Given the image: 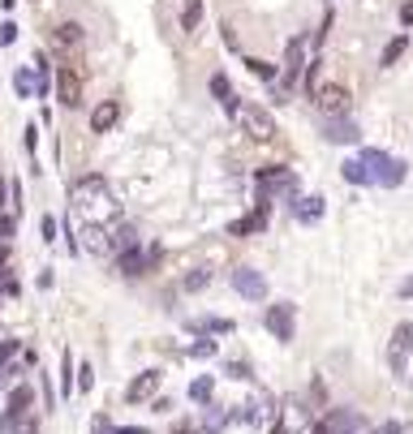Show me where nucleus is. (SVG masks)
<instances>
[{
	"label": "nucleus",
	"mask_w": 413,
	"mask_h": 434,
	"mask_svg": "<svg viewBox=\"0 0 413 434\" xmlns=\"http://www.w3.org/2000/svg\"><path fill=\"white\" fill-rule=\"evenodd\" d=\"M69 202H74V211L82 215L86 224H99V228L121 215V206H117V198H112L108 181H103L99 172H91V177H78V181L69 185Z\"/></svg>",
	"instance_id": "f257e3e1"
},
{
	"label": "nucleus",
	"mask_w": 413,
	"mask_h": 434,
	"mask_svg": "<svg viewBox=\"0 0 413 434\" xmlns=\"http://www.w3.org/2000/svg\"><path fill=\"white\" fill-rule=\"evenodd\" d=\"M357 159H361V168H366L371 185H379V189H396V185L405 181V172H409V168H405V159H392L388 151H375V146H371V151H361Z\"/></svg>",
	"instance_id": "f03ea898"
},
{
	"label": "nucleus",
	"mask_w": 413,
	"mask_h": 434,
	"mask_svg": "<svg viewBox=\"0 0 413 434\" xmlns=\"http://www.w3.org/2000/svg\"><path fill=\"white\" fill-rule=\"evenodd\" d=\"M301 194V181H297V172L293 168H263L258 172V202H293Z\"/></svg>",
	"instance_id": "7ed1b4c3"
},
{
	"label": "nucleus",
	"mask_w": 413,
	"mask_h": 434,
	"mask_svg": "<svg viewBox=\"0 0 413 434\" xmlns=\"http://www.w3.org/2000/svg\"><path fill=\"white\" fill-rule=\"evenodd\" d=\"M30 409H35V387L26 383H13L9 392H5V413H0V434H13L26 417H30Z\"/></svg>",
	"instance_id": "20e7f679"
},
{
	"label": "nucleus",
	"mask_w": 413,
	"mask_h": 434,
	"mask_svg": "<svg viewBox=\"0 0 413 434\" xmlns=\"http://www.w3.org/2000/svg\"><path fill=\"white\" fill-rule=\"evenodd\" d=\"M233 121H237L254 142H272V138H276V121H272V112H267V107H258V103H237Z\"/></svg>",
	"instance_id": "39448f33"
},
{
	"label": "nucleus",
	"mask_w": 413,
	"mask_h": 434,
	"mask_svg": "<svg viewBox=\"0 0 413 434\" xmlns=\"http://www.w3.org/2000/svg\"><path fill=\"white\" fill-rule=\"evenodd\" d=\"M263 322H267V332H272L280 344H293V336H297V310H293V301H276V305H267Z\"/></svg>",
	"instance_id": "423d86ee"
},
{
	"label": "nucleus",
	"mask_w": 413,
	"mask_h": 434,
	"mask_svg": "<svg viewBox=\"0 0 413 434\" xmlns=\"http://www.w3.org/2000/svg\"><path fill=\"white\" fill-rule=\"evenodd\" d=\"M306 39L297 35V39H289V47H284V65H280V90H293L297 82H301V74H306Z\"/></svg>",
	"instance_id": "0eeeda50"
},
{
	"label": "nucleus",
	"mask_w": 413,
	"mask_h": 434,
	"mask_svg": "<svg viewBox=\"0 0 413 434\" xmlns=\"http://www.w3.org/2000/svg\"><path fill=\"white\" fill-rule=\"evenodd\" d=\"M310 434H366V421H361L353 409H332L327 417L315 421V430Z\"/></svg>",
	"instance_id": "6e6552de"
},
{
	"label": "nucleus",
	"mask_w": 413,
	"mask_h": 434,
	"mask_svg": "<svg viewBox=\"0 0 413 434\" xmlns=\"http://www.w3.org/2000/svg\"><path fill=\"white\" fill-rule=\"evenodd\" d=\"M160 262V245H151V250H142V245H134V250H125V254H117V271L121 276H146V271Z\"/></svg>",
	"instance_id": "1a4fd4ad"
},
{
	"label": "nucleus",
	"mask_w": 413,
	"mask_h": 434,
	"mask_svg": "<svg viewBox=\"0 0 413 434\" xmlns=\"http://www.w3.org/2000/svg\"><path fill=\"white\" fill-rule=\"evenodd\" d=\"M409 348H413V322H396L392 344H388V365H392V374H405V370H409Z\"/></svg>",
	"instance_id": "9d476101"
},
{
	"label": "nucleus",
	"mask_w": 413,
	"mask_h": 434,
	"mask_svg": "<svg viewBox=\"0 0 413 434\" xmlns=\"http://www.w3.org/2000/svg\"><path fill=\"white\" fill-rule=\"evenodd\" d=\"M349 99H353V95H349L340 82H327V86L315 90V103H319L323 117H349Z\"/></svg>",
	"instance_id": "9b49d317"
},
{
	"label": "nucleus",
	"mask_w": 413,
	"mask_h": 434,
	"mask_svg": "<svg viewBox=\"0 0 413 434\" xmlns=\"http://www.w3.org/2000/svg\"><path fill=\"white\" fill-rule=\"evenodd\" d=\"M233 288L245 301H267V280H263V271H254V266H237L233 271Z\"/></svg>",
	"instance_id": "f8f14e48"
},
{
	"label": "nucleus",
	"mask_w": 413,
	"mask_h": 434,
	"mask_svg": "<svg viewBox=\"0 0 413 434\" xmlns=\"http://www.w3.org/2000/svg\"><path fill=\"white\" fill-rule=\"evenodd\" d=\"M267 224H272V206H267V202H254V211H250V215H241V220H233V224H228V237L267 233Z\"/></svg>",
	"instance_id": "ddd939ff"
},
{
	"label": "nucleus",
	"mask_w": 413,
	"mask_h": 434,
	"mask_svg": "<svg viewBox=\"0 0 413 434\" xmlns=\"http://www.w3.org/2000/svg\"><path fill=\"white\" fill-rule=\"evenodd\" d=\"M57 103L61 107H78L82 103V78L74 65H61L57 69Z\"/></svg>",
	"instance_id": "4468645a"
},
{
	"label": "nucleus",
	"mask_w": 413,
	"mask_h": 434,
	"mask_svg": "<svg viewBox=\"0 0 413 434\" xmlns=\"http://www.w3.org/2000/svg\"><path fill=\"white\" fill-rule=\"evenodd\" d=\"M289 211H293V220H297V224H319V220H323V211H327V202H323L319 194H297V198L289 202Z\"/></svg>",
	"instance_id": "2eb2a0df"
},
{
	"label": "nucleus",
	"mask_w": 413,
	"mask_h": 434,
	"mask_svg": "<svg viewBox=\"0 0 413 434\" xmlns=\"http://www.w3.org/2000/svg\"><path fill=\"white\" fill-rule=\"evenodd\" d=\"M160 383H164V370H146V374H138L134 383L125 387V400L129 404H142V400H151L155 392H160Z\"/></svg>",
	"instance_id": "dca6fc26"
},
{
	"label": "nucleus",
	"mask_w": 413,
	"mask_h": 434,
	"mask_svg": "<svg viewBox=\"0 0 413 434\" xmlns=\"http://www.w3.org/2000/svg\"><path fill=\"white\" fill-rule=\"evenodd\" d=\"M323 138L336 142V146H353V142H361V129H357L349 117H327V121H323Z\"/></svg>",
	"instance_id": "f3484780"
},
{
	"label": "nucleus",
	"mask_w": 413,
	"mask_h": 434,
	"mask_svg": "<svg viewBox=\"0 0 413 434\" xmlns=\"http://www.w3.org/2000/svg\"><path fill=\"white\" fill-rule=\"evenodd\" d=\"M78 250H86V254H95V258H108V254H112V233L99 228V224H86Z\"/></svg>",
	"instance_id": "a211bd4d"
},
{
	"label": "nucleus",
	"mask_w": 413,
	"mask_h": 434,
	"mask_svg": "<svg viewBox=\"0 0 413 434\" xmlns=\"http://www.w3.org/2000/svg\"><path fill=\"white\" fill-rule=\"evenodd\" d=\"M117 121H121V103H117V99H103L95 112H91V129H95V134L117 129Z\"/></svg>",
	"instance_id": "6ab92c4d"
},
{
	"label": "nucleus",
	"mask_w": 413,
	"mask_h": 434,
	"mask_svg": "<svg viewBox=\"0 0 413 434\" xmlns=\"http://www.w3.org/2000/svg\"><path fill=\"white\" fill-rule=\"evenodd\" d=\"M74 392H78V357L65 348L61 353V400H69Z\"/></svg>",
	"instance_id": "aec40b11"
},
{
	"label": "nucleus",
	"mask_w": 413,
	"mask_h": 434,
	"mask_svg": "<svg viewBox=\"0 0 413 434\" xmlns=\"http://www.w3.org/2000/svg\"><path fill=\"white\" fill-rule=\"evenodd\" d=\"M228 421H233V409H224V404H202V426H198V430H211V434H220Z\"/></svg>",
	"instance_id": "412c9836"
},
{
	"label": "nucleus",
	"mask_w": 413,
	"mask_h": 434,
	"mask_svg": "<svg viewBox=\"0 0 413 434\" xmlns=\"http://www.w3.org/2000/svg\"><path fill=\"white\" fill-rule=\"evenodd\" d=\"M181 30L190 39L202 30V0H181Z\"/></svg>",
	"instance_id": "4be33fe9"
},
{
	"label": "nucleus",
	"mask_w": 413,
	"mask_h": 434,
	"mask_svg": "<svg viewBox=\"0 0 413 434\" xmlns=\"http://www.w3.org/2000/svg\"><path fill=\"white\" fill-rule=\"evenodd\" d=\"M190 332H198V336H233V318H194Z\"/></svg>",
	"instance_id": "5701e85b"
},
{
	"label": "nucleus",
	"mask_w": 413,
	"mask_h": 434,
	"mask_svg": "<svg viewBox=\"0 0 413 434\" xmlns=\"http://www.w3.org/2000/svg\"><path fill=\"white\" fill-rule=\"evenodd\" d=\"M211 276H216L211 266H190L185 276H181V293H202L206 284H211Z\"/></svg>",
	"instance_id": "b1692460"
},
{
	"label": "nucleus",
	"mask_w": 413,
	"mask_h": 434,
	"mask_svg": "<svg viewBox=\"0 0 413 434\" xmlns=\"http://www.w3.org/2000/svg\"><path fill=\"white\" fill-rule=\"evenodd\" d=\"M211 396H216V374H198L190 383V400L194 404H211Z\"/></svg>",
	"instance_id": "393cba45"
},
{
	"label": "nucleus",
	"mask_w": 413,
	"mask_h": 434,
	"mask_svg": "<svg viewBox=\"0 0 413 434\" xmlns=\"http://www.w3.org/2000/svg\"><path fill=\"white\" fill-rule=\"evenodd\" d=\"M57 43H61L65 52H78V47L86 43V35H82L78 22H61V26H57Z\"/></svg>",
	"instance_id": "a878e982"
},
{
	"label": "nucleus",
	"mask_w": 413,
	"mask_h": 434,
	"mask_svg": "<svg viewBox=\"0 0 413 434\" xmlns=\"http://www.w3.org/2000/svg\"><path fill=\"white\" fill-rule=\"evenodd\" d=\"M211 95L224 103V112H228V117L237 112V95H233V86H228V78H224V74H211Z\"/></svg>",
	"instance_id": "bb28decb"
},
{
	"label": "nucleus",
	"mask_w": 413,
	"mask_h": 434,
	"mask_svg": "<svg viewBox=\"0 0 413 434\" xmlns=\"http://www.w3.org/2000/svg\"><path fill=\"white\" fill-rule=\"evenodd\" d=\"M30 65H35V90L47 95V90H52V65H47V57H43V52H35Z\"/></svg>",
	"instance_id": "cd10ccee"
},
{
	"label": "nucleus",
	"mask_w": 413,
	"mask_h": 434,
	"mask_svg": "<svg viewBox=\"0 0 413 434\" xmlns=\"http://www.w3.org/2000/svg\"><path fill=\"white\" fill-rule=\"evenodd\" d=\"M245 69H250L254 78H263V82H272V86L280 82V65H272V61H258V57H250V61H245Z\"/></svg>",
	"instance_id": "c85d7f7f"
},
{
	"label": "nucleus",
	"mask_w": 413,
	"mask_h": 434,
	"mask_svg": "<svg viewBox=\"0 0 413 434\" xmlns=\"http://www.w3.org/2000/svg\"><path fill=\"white\" fill-rule=\"evenodd\" d=\"M405 47H409V35H396V39H392L388 47H383V57H379V65H383V69H392V65H396V61L405 57Z\"/></svg>",
	"instance_id": "c756f323"
},
{
	"label": "nucleus",
	"mask_w": 413,
	"mask_h": 434,
	"mask_svg": "<svg viewBox=\"0 0 413 434\" xmlns=\"http://www.w3.org/2000/svg\"><path fill=\"white\" fill-rule=\"evenodd\" d=\"M340 177H344L349 185H371L366 168H361V159H344V164H340Z\"/></svg>",
	"instance_id": "7c9ffc66"
},
{
	"label": "nucleus",
	"mask_w": 413,
	"mask_h": 434,
	"mask_svg": "<svg viewBox=\"0 0 413 434\" xmlns=\"http://www.w3.org/2000/svg\"><path fill=\"white\" fill-rule=\"evenodd\" d=\"M13 90H18V99H30V95H35V69H30V65H22V69L13 74Z\"/></svg>",
	"instance_id": "2f4dec72"
},
{
	"label": "nucleus",
	"mask_w": 413,
	"mask_h": 434,
	"mask_svg": "<svg viewBox=\"0 0 413 434\" xmlns=\"http://www.w3.org/2000/svg\"><path fill=\"white\" fill-rule=\"evenodd\" d=\"M220 353V340H211V336H202L194 348H190V357H198V361H206V357H216Z\"/></svg>",
	"instance_id": "473e14b6"
},
{
	"label": "nucleus",
	"mask_w": 413,
	"mask_h": 434,
	"mask_svg": "<svg viewBox=\"0 0 413 434\" xmlns=\"http://www.w3.org/2000/svg\"><path fill=\"white\" fill-rule=\"evenodd\" d=\"M13 233H18V220H13V215H0V250H9Z\"/></svg>",
	"instance_id": "72a5a7b5"
},
{
	"label": "nucleus",
	"mask_w": 413,
	"mask_h": 434,
	"mask_svg": "<svg viewBox=\"0 0 413 434\" xmlns=\"http://www.w3.org/2000/svg\"><path fill=\"white\" fill-rule=\"evenodd\" d=\"M91 387H95V370H91V365H86V361H78V392H82V396H86V392H91Z\"/></svg>",
	"instance_id": "f704fd0d"
},
{
	"label": "nucleus",
	"mask_w": 413,
	"mask_h": 434,
	"mask_svg": "<svg viewBox=\"0 0 413 434\" xmlns=\"http://www.w3.org/2000/svg\"><path fill=\"white\" fill-rule=\"evenodd\" d=\"M39 228H43V241H47V245H57V241H61V237H57V233H61V220L43 215V224H39Z\"/></svg>",
	"instance_id": "c9c22d12"
},
{
	"label": "nucleus",
	"mask_w": 413,
	"mask_h": 434,
	"mask_svg": "<svg viewBox=\"0 0 413 434\" xmlns=\"http://www.w3.org/2000/svg\"><path fill=\"white\" fill-rule=\"evenodd\" d=\"M18 43V22H0V47H13Z\"/></svg>",
	"instance_id": "e433bc0d"
},
{
	"label": "nucleus",
	"mask_w": 413,
	"mask_h": 434,
	"mask_svg": "<svg viewBox=\"0 0 413 434\" xmlns=\"http://www.w3.org/2000/svg\"><path fill=\"white\" fill-rule=\"evenodd\" d=\"M224 374H228V378H254V374H250V361H228Z\"/></svg>",
	"instance_id": "4c0bfd02"
},
{
	"label": "nucleus",
	"mask_w": 413,
	"mask_h": 434,
	"mask_svg": "<svg viewBox=\"0 0 413 434\" xmlns=\"http://www.w3.org/2000/svg\"><path fill=\"white\" fill-rule=\"evenodd\" d=\"M91 434H117V426H112L108 417H103V413H99V417L91 421Z\"/></svg>",
	"instance_id": "58836bf2"
},
{
	"label": "nucleus",
	"mask_w": 413,
	"mask_h": 434,
	"mask_svg": "<svg viewBox=\"0 0 413 434\" xmlns=\"http://www.w3.org/2000/svg\"><path fill=\"white\" fill-rule=\"evenodd\" d=\"M22 142H26V151L35 155V146H39V125H35V121L26 125V138H22Z\"/></svg>",
	"instance_id": "ea45409f"
},
{
	"label": "nucleus",
	"mask_w": 413,
	"mask_h": 434,
	"mask_svg": "<svg viewBox=\"0 0 413 434\" xmlns=\"http://www.w3.org/2000/svg\"><path fill=\"white\" fill-rule=\"evenodd\" d=\"M13 434H39V421H35V417H26V421H22Z\"/></svg>",
	"instance_id": "a19ab883"
},
{
	"label": "nucleus",
	"mask_w": 413,
	"mask_h": 434,
	"mask_svg": "<svg viewBox=\"0 0 413 434\" xmlns=\"http://www.w3.org/2000/svg\"><path fill=\"white\" fill-rule=\"evenodd\" d=\"M5 198H9V181H5V177H0V215H9V211H5V206H9Z\"/></svg>",
	"instance_id": "79ce46f5"
},
{
	"label": "nucleus",
	"mask_w": 413,
	"mask_h": 434,
	"mask_svg": "<svg viewBox=\"0 0 413 434\" xmlns=\"http://www.w3.org/2000/svg\"><path fill=\"white\" fill-rule=\"evenodd\" d=\"M400 22H405V26H413V0H409L405 9H400Z\"/></svg>",
	"instance_id": "37998d69"
},
{
	"label": "nucleus",
	"mask_w": 413,
	"mask_h": 434,
	"mask_svg": "<svg viewBox=\"0 0 413 434\" xmlns=\"http://www.w3.org/2000/svg\"><path fill=\"white\" fill-rule=\"evenodd\" d=\"M400 297H413V276H409V280L400 284Z\"/></svg>",
	"instance_id": "c03bdc74"
},
{
	"label": "nucleus",
	"mask_w": 413,
	"mask_h": 434,
	"mask_svg": "<svg viewBox=\"0 0 413 434\" xmlns=\"http://www.w3.org/2000/svg\"><path fill=\"white\" fill-rule=\"evenodd\" d=\"M267 434H289V426H284V421H276V426H272Z\"/></svg>",
	"instance_id": "a18cd8bd"
},
{
	"label": "nucleus",
	"mask_w": 413,
	"mask_h": 434,
	"mask_svg": "<svg viewBox=\"0 0 413 434\" xmlns=\"http://www.w3.org/2000/svg\"><path fill=\"white\" fill-rule=\"evenodd\" d=\"M383 434H400V426H396V421H388V426H383Z\"/></svg>",
	"instance_id": "49530a36"
},
{
	"label": "nucleus",
	"mask_w": 413,
	"mask_h": 434,
	"mask_svg": "<svg viewBox=\"0 0 413 434\" xmlns=\"http://www.w3.org/2000/svg\"><path fill=\"white\" fill-rule=\"evenodd\" d=\"M0 5H5V9H13V5H18V0H0Z\"/></svg>",
	"instance_id": "de8ad7c7"
},
{
	"label": "nucleus",
	"mask_w": 413,
	"mask_h": 434,
	"mask_svg": "<svg viewBox=\"0 0 413 434\" xmlns=\"http://www.w3.org/2000/svg\"><path fill=\"white\" fill-rule=\"evenodd\" d=\"M0 301H5V288H0Z\"/></svg>",
	"instance_id": "09e8293b"
}]
</instances>
